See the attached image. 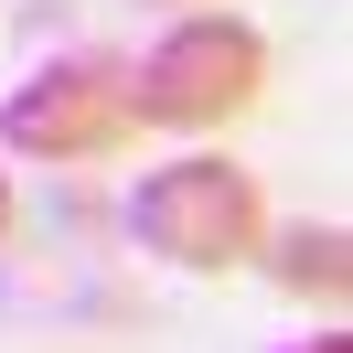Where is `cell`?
Here are the masks:
<instances>
[{"instance_id": "1", "label": "cell", "mask_w": 353, "mask_h": 353, "mask_svg": "<svg viewBox=\"0 0 353 353\" xmlns=\"http://www.w3.org/2000/svg\"><path fill=\"white\" fill-rule=\"evenodd\" d=\"M129 236L150 246L161 268H193V279H214V268H246L268 236V203H257V172L225 150H182L161 161V172H139L129 193Z\"/></svg>"}, {"instance_id": "2", "label": "cell", "mask_w": 353, "mask_h": 353, "mask_svg": "<svg viewBox=\"0 0 353 353\" xmlns=\"http://www.w3.org/2000/svg\"><path fill=\"white\" fill-rule=\"evenodd\" d=\"M257 86H268V32L236 11H182L129 65V118L139 129H225L236 108H257Z\"/></svg>"}, {"instance_id": "3", "label": "cell", "mask_w": 353, "mask_h": 353, "mask_svg": "<svg viewBox=\"0 0 353 353\" xmlns=\"http://www.w3.org/2000/svg\"><path fill=\"white\" fill-rule=\"evenodd\" d=\"M0 139L22 161H108L139 139L129 118V65H108V54H54V65H32L22 86H11V108H0Z\"/></svg>"}, {"instance_id": "4", "label": "cell", "mask_w": 353, "mask_h": 353, "mask_svg": "<svg viewBox=\"0 0 353 353\" xmlns=\"http://www.w3.org/2000/svg\"><path fill=\"white\" fill-rule=\"evenodd\" d=\"M268 246V279H279L289 289V300H343V289H353V236H343V225H279V236H257Z\"/></svg>"}, {"instance_id": "5", "label": "cell", "mask_w": 353, "mask_h": 353, "mask_svg": "<svg viewBox=\"0 0 353 353\" xmlns=\"http://www.w3.org/2000/svg\"><path fill=\"white\" fill-rule=\"evenodd\" d=\"M289 353H353V332H310V343H289Z\"/></svg>"}, {"instance_id": "6", "label": "cell", "mask_w": 353, "mask_h": 353, "mask_svg": "<svg viewBox=\"0 0 353 353\" xmlns=\"http://www.w3.org/2000/svg\"><path fill=\"white\" fill-rule=\"evenodd\" d=\"M0 225H11V172H0Z\"/></svg>"}]
</instances>
